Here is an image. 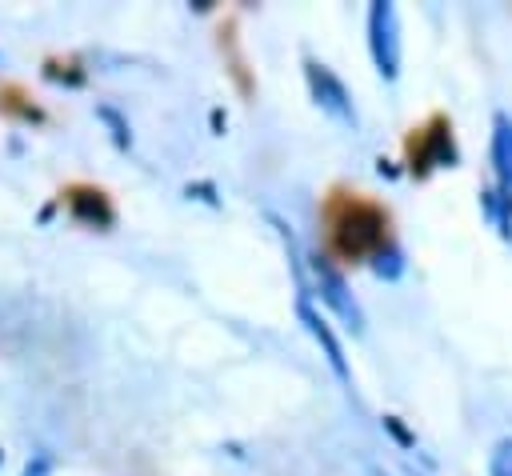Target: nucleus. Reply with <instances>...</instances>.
Segmentation results:
<instances>
[{
  "instance_id": "nucleus-1",
  "label": "nucleus",
  "mask_w": 512,
  "mask_h": 476,
  "mask_svg": "<svg viewBox=\"0 0 512 476\" xmlns=\"http://www.w3.org/2000/svg\"><path fill=\"white\" fill-rule=\"evenodd\" d=\"M332 236H336V248L344 256H376L384 248V212L376 204L352 200L340 208Z\"/></svg>"
},
{
  "instance_id": "nucleus-2",
  "label": "nucleus",
  "mask_w": 512,
  "mask_h": 476,
  "mask_svg": "<svg viewBox=\"0 0 512 476\" xmlns=\"http://www.w3.org/2000/svg\"><path fill=\"white\" fill-rule=\"evenodd\" d=\"M368 48L376 60V72L384 80L400 76V20H396V4L376 0L368 8Z\"/></svg>"
},
{
  "instance_id": "nucleus-3",
  "label": "nucleus",
  "mask_w": 512,
  "mask_h": 476,
  "mask_svg": "<svg viewBox=\"0 0 512 476\" xmlns=\"http://www.w3.org/2000/svg\"><path fill=\"white\" fill-rule=\"evenodd\" d=\"M312 276H316V288H320V300L352 328V332H364V312H360V304L352 300V292H348V280L340 276V268L328 260V256H316L312 260Z\"/></svg>"
},
{
  "instance_id": "nucleus-4",
  "label": "nucleus",
  "mask_w": 512,
  "mask_h": 476,
  "mask_svg": "<svg viewBox=\"0 0 512 476\" xmlns=\"http://www.w3.org/2000/svg\"><path fill=\"white\" fill-rule=\"evenodd\" d=\"M304 76H308V88H312V100L324 108V112H332L336 120H344V124H356V108H352V96H348V88L332 76V68H324V64H316V60H308L304 64Z\"/></svg>"
},
{
  "instance_id": "nucleus-5",
  "label": "nucleus",
  "mask_w": 512,
  "mask_h": 476,
  "mask_svg": "<svg viewBox=\"0 0 512 476\" xmlns=\"http://www.w3.org/2000/svg\"><path fill=\"white\" fill-rule=\"evenodd\" d=\"M296 312H300V324L308 328V336H312V340H316V344L324 348V360L332 364V372H336V376H340L344 384H352V372H348V360H344V348H340V340H336V332L328 328V320H324V316H320V312H316V308H312V304H308L304 296H300V304H296Z\"/></svg>"
},
{
  "instance_id": "nucleus-6",
  "label": "nucleus",
  "mask_w": 512,
  "mask_h": 476,
  "mask_svg": "<svg viewBox=\"0 0 512 476\" xmlns=\"http://www.w3.org/2000/svg\"><path fill=\"white\" fill-rule=\"evenodd\" d=\"M492 164L504 192H512V116L508 112H496L492 120Z\"/></svg>"
},
{
  "instance_id": "nucleus-7",
  "label": "nucleus",
  "mask_w": 512,
  "mask_h": 476,
  "mask_svg": "<svg viewBox=\"0 0 512 476\" xmlns=\"http://www.w3.org/2000/svg\"><path fill=\"white\" fill-rule=\"evenodd\" d=\"M456 160V148H452V136H448V124L436 120L428 132H424V148H420V164L432 168V164H448L452 168Z\"/></svg>"
},
{
  "instance_id": "nucleus-8",
  "label": "nucleus",
  "mask_w": 512,
  "mask_h": 476,
  "mask_svg": "<svg viewBox=\"0 0 512 476\" xmlns=\"http://www.w3.org/2000/svg\"><path fill=\"white\" fill-rule=\"evenodd\" d=\"M72 212L88 224H108L112 220V208L104 200V192H88V188H76L72 192Z\"/></svg>"
},
{
  "instance_id": "nucleus-9",
  "label": "nucleus",
  "mask_w": 512,
  "mask_h": 476,
  "mask_svg": "<svg viewBox=\"0 0 512 476\" xmlns=\"http://www.w3.org/2000/svg\"><path fill=\"white\" fill-rule=\"evenodd\" d=\"M488 468H492V476H512V436H508V440H500V444L492 448Z\"/></svg>"
},
{
  "instance_id": "nucleus-10",
  "label": "nucleus",
  "mask_w": 512,
  "mask_h": 476,
  "mask_svg": "<svg viewBox=\"0 0 512 476\" xmlns=\"http://www.w3.org/2000/svg\"><path fill=\"white\" fill-rule=\"evenodd\" d=\"M376 272H380V276H396V272H400V256L380 248V252H376Z\"/></svg>"
},
{
  "instance_id": "nucleus-11",
  "label": "nucleus",
  "mask_w": 512,
  "mask_h": 476,
  "mask_svg": "<svg viewBox=\"0 0 512 476\" xmlns=\"http://www.w3.org/2000/svg\"><path fill=\"white\" fill-rule=\"evenodd\" d=\"M24 476H48V456H36V464H28Z\"/></svg>"
}]
</instances>
